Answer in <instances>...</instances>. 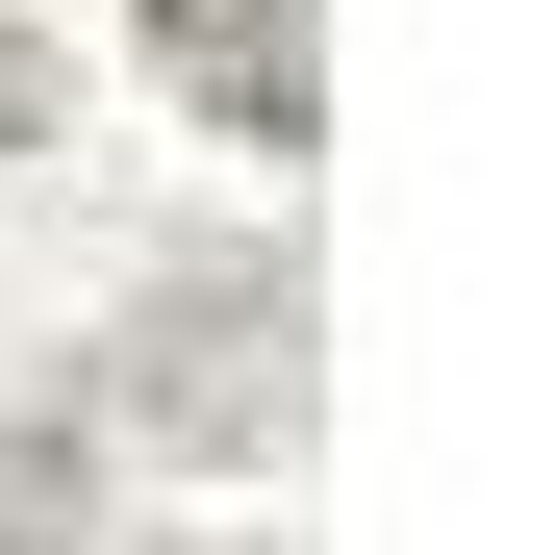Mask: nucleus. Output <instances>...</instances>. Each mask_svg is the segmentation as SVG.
Masks as SVG:
<instances>
[{"mask_svg": "<svg viewBox=\"0 0 555 555\" xmlns=\"http://www.w3.org/2000/svg\"><path fill=\"white\" fill-rule=\"evenodd\" d=\"M127 26L177 51V102L253 127V152H304V127H328V0H127Z\"/></svg>", "mask_w": 555, "mask_h": 555, "instance_id": "1", "label": "nucleus"}, {"mask_svg": "<svg viewBox=\"0 0 555 555\" xmlns=\"http://www.w3.org/2000/svg\"><path fill=\"white\" fill-rule=\"evenodd\" d=\"M0 152H51V51H26V0H0Z\"/></svg>", "mask_w": 555, "mask_h": 555, "instance_id": "2", "label": "nucleus"}]
</instances>
